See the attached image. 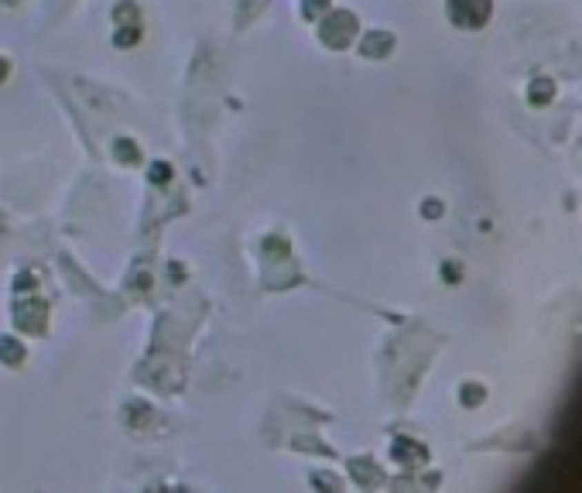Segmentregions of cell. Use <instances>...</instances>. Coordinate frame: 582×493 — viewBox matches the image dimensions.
<instances>
[{"label": "cell", "mask_w": 582, "mask_h": 493, "mask_svg": "<svg viewBox=\"0 0 582 493\" xmlns=\"http://www.w3.org/2000/svg\"><path fill=\"white\" fill-rule=\"evenodd\" d=\"M490 14H493V0H449V17L456 28L476 31L490 21Z\"/></svg>", "instance_id": "obj_1"}, {"label": "cell", "mask_w": 582, "mask_h": 493, "mask_svg": "<svg viewBox=\"0 0 582 493\" xmlns=\"http://www.w3.org/2000/svg\"><path fill=\"white\" fill-rule=\"evenodd\" d=\"M555 99V83L552 79H531L528 86V103L531 106H548Z\"/></svg>", "instance_id": "obj_2"}, {"label": "cell", "mask_w": 582, "mask_h": 493, "mask_svg": "<svg viewBox=\"0 0 582 493\" xmlns=\"http://www.w3.org/2000/svg\"><path fill=\"white\" fill-rule=\"evenodd\" d=\"M483 397H486V391H466L463 401H466V404H476V401H483Z\"/></svg>", "instance_id": "obj_3"}]
</instances>
